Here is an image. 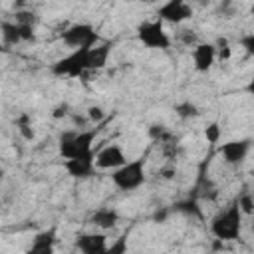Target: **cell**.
Segmentation results:
<instances>
[{
  "label": "cell",
  "instance_id": "6da1fadb",
  "mask_svg": "<svg viewBox=\"0 0 254 254\" xmlns=\"http://www.w3.org/2000/svg\"><path fill=\"white\" fill-rule=\"evenodd\" d=\"M97 137V127L91 129H79V131H67L60 137L58 149L64 161L67 159H79V157H93V141Z\"/></svg>",
  "mask_w": 254,
  "mask_h": 254
},
{
  "label": "cell",
  "instance_id": "7a4b0ae2",
  "mask_svg": "<svg viewBox=\"0 0 254 254\" xmlns=\"http://www.w3.org/2000/svg\"><path fill=\"white\" fill-rule=\"evenodd\" d=\"M242 212L236 204V200H232L228 206H224L222 210H218L214 214V218L210 220V232L222 240V242H228V240H236L240 238V230H242Z\"/></svg>",
  "mask_w": 254,
  "mask_h": 254
},
{
  "label": "cell",
  "instance_id": "3957f363",
  "mask_svg": "<svg viewBox=\"0 0 254 254\" xmlns=\"http://www.w3.org/2000/svg\"><path fill=\"white\" fill-rule=\"evenodd\" d=\"M147 181V173H145V159L137 157L127 161L125 165H121L119 169L111 171V183L119 189V190H137L139 187H143Z\"/></svg>",
  "mask_w": 254,
  "mask_h": 254
},
{
  "label": "cell",
  "instance_id": "277c9868",
  "mask_svg": "<svg viewBox=\"0 0 254 254\" xmlns=\"http://www.w3.org/2000/svg\"><path fill=\"white\" fill-rule=\"evenodd\" d=\"M89 50H91V48L69 52L65 58L58 60V62L52 65V73L58 75V77H71V79H75V77H81L83 73L91 71Z\"/></svg>",
  "mask_w": 254,
  "mask_h": 254
},
{
  "label": "cell",
  "instance_id": "5b68a950",
  "mask_svg": "<svg viewBox=\"0 0 254 254\" xmlns=\"http://www.w3.org/2000/svg\"><path fill=\"white\" fill-rule=\"evenodd\" d=\"M137 38L145 48L151 50H169L171 36L165 30V24L161 20H145L137 26Z\"/></svg>",
  "mask_w": 254,
  "mask_h": 254
},
{
  "label": "cell",
  "instance_id": "8992f818",
  "mask_svg": "<svg viewBox=\"0 0 254 254\" xmlns=\"http://www.w3.org/2000/svg\"><path fill=\"white\" fill-rule=\"evenodd\" d=\"M62 42L67 48H71V52H73V50L93 48L95 44H99V36L91 24L77 22V24H71L69 28H65L62 32Z\"/></svg>",
  "mask_w": 254,
  "mask_h": 254
},
{
  "label": "cell",
  "instance_id": "52a82bcc",
  "mask_svg": "<svg viewBox=\"0 0 254 254\" xmlns=\"http://www.w3.org/2000/svg\"><path fill=\"white\" fill-rule=\"evenodd\" d=\"M0 38L4 46H16L28 40H34V26L28 22H0Z\"/></svg>",
  "mask_w": 254,
  "mask_h": 254
},
{
  "label": "cell",
  "instance_id": "ba28073f",
  "mask_svg": "<svg viewBox=\"0 0 254 254\" xmlns=\"http://www.w3.org/2000/svg\"><path fill=\"white\" fill-rule=\"evenodd\" d=\"M189 18H192V6L183 0H169L157 10V20H161L163 24H183Z\"/></svg>",
  "mask_w": 254,
  "mask_h": 254
},
{
  "label": "cell",
  "instance_id": "9c48e42d",
  "mask_svg": "<svg viewBox=\"0 0 254 254\" xmlns=\"http://www.w3.org/2000/svg\"><path fill=\"white\" fill-rule=\"evenodd\" d=\"M93 163H95V169H101V171H115V169H119L121 165L127 163V157H125V151H123L117 143H111V145L101 147V149L93 155Z\"/></svg>",
  "mask_w": 254,
  "mask_h": 254
},
{
  "label": "cell",
  "instance_id": "30bf717a",
  "mask_svg": "<svg viewBox=\"0 0 254 254\" xmlns=\"http://www.w3.org/2000/svg\"><path fill=\"white\" fill-rule=\"evenodd\" d=\"M220 155L228 165H240L250 153V139H234L220 145Z\"/></svg>",
  "mask_w": 254,
  "mask_h": 254
},
{
  "label": "cell",
  "instance_id": "8fae6325",
  "mask_svg": "<svg viewBox=\"0 0 254 254\" xmlns=\"http://www.w3.org/2000/svg\"><path fill=\"white\" fill-rule=\"evenodd\" d=\"M216 62V46L210 42H196L192 48V65L196 71H208Z\"/></svg>",
  "mask_w": 254,
  "mask_h": 254
},
{
  "label": "cell",
  "instance_id": "7c38bea8",
  "mask_svg": "<svg viewBox=\"0 0 254 254\" xmlns=\"http://www.w3.org/2000/svg\"><path fill=\"white\" fill-rule=\"evenodd\" d=\"M75 248L81 254H103L107 248V236L103 232H85L75 240Z\"/></svg>",
  "mask_w": 254,
  "mask_h": 254
},
{
  "label": "cell",
  "instance_id": "4fadbf2b",
  "mask_svg": "<svg viewBox=\"0 0 254 254\" xmlns=\"http://www.w3.org/2000/svg\"><path fill=\"white\" fill-rule=\"evenodd\" d=\"M64 167L69 177L73 179H87L95 173L93 157H79V159H67L64 161Z\"/></svg>",
  "mask_w": 254,
  "mask_h": 254
},
{
  "label": "cell",
  "instance_id": "5bb4252c",
  "mask_svg": "<svg viewBox=\"0 0 254 254\" xmlns=\"http://www.w3.org/2000/svg\"><path fill=\"white\" fill-rule=\"evenodd\" d=\"M26 254H56V230L50 228L36 234Z\"/></svg>",
  "mask_w": 254,
  "mask_h": 254
},
{
  "label": "cell",
  "instance_id": "9a60e30c",
  "mask_svg": "<svg viewBox=\"0 0 254 254\" xmlns=\"http://www.w3.org/2000/svg\"><path fill=\"white\" fill-rule=\"evenodd\" d=\"M117 220H119V212H117L115 208H107V206L97 208V210L89 216V222H91L95 228H99V230H109V228H113V226L117 224Z\"/></svg>",
  "mask_w": 254,
  "mask_h": 254
},
{
  "label": "cell",
  "instance_id": "2e32d148",
  "mask_svg": "<svg viewBox=\"0 0 254 254\" xmlns=\"http://www.w3.org/2000/svg\"><path fill=\"white\" fill-rule=\"evenodd\" d=\"M129 242H127V234H121L119 238H115L111 244H107V248L103 250V254H127Z\"/></svg>",
  "mask_w": 254,
  "mask_h": 254
},
{
  "label": "cell",
  "instance_id": "e0dca14e",
  "mask_svg": "<svg viewBox=\"0 0 254 254\" xmlns=\"http://www.w3.org/2000/svg\"><path fill=\"white\" fill-rule=\"evenodd\" d=\"M236 204H238L240 212L246 214V216H250V214L254 212V202H252V194H250V192H242V194L236 198Z\"/></svg>",
  "mask_w": 254,
  "mask_h": 254
},
{
  "label": "cell",
  "instance_id": "ac0fdd59",
  "mask_svg": "<svg viewBox=\"0 0 254 254\" xmlns=\"http://www.w3.org/2000/svg\"><path fill=\"white\" fill-rule=\"evenodd\" d=\"M177 115L181 119H189V117H196L198 115V107L190 101H185V103H179L177 105Z\"/></svg>",
  "mask_w": 254,
  "mask_h": 254
},
{
  "label": "cell",
  "instance_id": "d6986e66",
  "mask_svg": "<svg viewBox=\"0 0 254 254\" xmlns=\"http://www.w3.org/2000/svg\"><path fill=\"white\" fill-rule=\"evenodd\" d=\"M220 133H222V129H220V125H218L216 121L210 123L208 127H204V137H206V141H208L210 145H216V143H218Z\"/></svg>",
  "mask_w": 254,
  "mask_h": 254
},
{
  "label": "cell",
  "instance_id": "ffe728a7",
  "mask_svg": "<svg viewBox=\"0 0 254 254\" xmlns=\"http://www.w3.org/2000/svg\"><path fill=\"white\" fill-rule=\"evenodd\" d=\"M177 210L181 212H187V214H194V216H200V208L194 200H185V202H179L177 204Z\"/></svg>",
  "mask_w": 254,
  "mask_h": 254
},
{
  "label": "cell",
  "instance_id": "44dd1931",
  "mask_svg": "<svg viewBox=\"0 0 254 254\" xmlns=\"http://www.w3.org/2000/svg\"><path fill=\"white\" fill-rule=\"evenodd\" d=\"M18 131H20L26 139H32V137H34V131H32V127H30L28 115H22V117L18 119Z\"/></svg>",
  "mask_w": 254,
  "mask_h": 254
},
{
  "label": "cell",
  "instance_id": "7402d4cb",
  "mask_svg": "<svg viewBox=\"0 0 254 254\" xmlns=\"http://www.w3.org/2000/svg\"><path fill=\"white\" fill-rule=\"evenodd\" d=\"M103 117H105V111H103L99 105H91V107L87 109V119H89V121H93V123H101Z\"/></svg>",
  "mask_w": 254,
  "mask_h": 254
},
{
  "label": "cell",
  "instance_id": "603a6c76",
  "mask_svg": "<svg viewBox=\"0 0 254 254\" xmlns=\"http://www.w3.org/2000/svg\"><path fill=\"white\" fill-rule=\"evenodd\" d=\"M4 52V44H2V38H0V54Z\"/></svg>",
  "mask_w": 254,
  "mask_h": 254
}]
</instances>
